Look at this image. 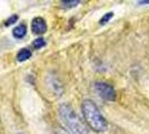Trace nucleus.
Wrapping results in <instances>:
<instances>
[{"label": "nucleus", "mask_w": 149, "mask_h": 134, "mask_svg": "<svg viewBox=\"0 0 149 134\" xmlns=\"http://www.w3.org/2000/svg\"><path fill=\"white\" fill-rule=\"evenodd\" d=\"M81 112L87 125L95 132H106L108 128V122L101 114L98 106L91 100H85L81 104Z\"/></svg>", "instance_id": "nucleus-1"}, {"label": "nucleus", "mask_w": 149, "mask_h": 134, "mask_svg": "<svg viewBox=\"0 0 149 134\" xmlns=\"http://www.w3.org/2000/svg\"><path fill=\"white\" fill-rule=\"evenodd\" d=\"M59 117L63 126L71 134H90L88 126L81 121L74 109L67 103L59 106Z\"/></svg>", "instance_id": "nucleus-2"}, {"label": "nucleus", "mask_w": 149, "mask_h": 134, "mask_svg": "<svg viewBox=\"0 0 149 134\" xmlns=\"http://www.w3.org/2000/svg\"><path fill=\"white\" fill-rule=\"evenodd\" d=\"M95 89H96L97 94L105 101L112 102L116 100V91L110 84L105 83V82H96Z\"/></svg>", "instance_id": "nucleus-3"}, {"label": "nucleus", "mask_w": 149, "mask_h": 134, "mask_svg": "<svg viewBox=\"0 0 149 134\" xmlns=\"http://www.w3.org/2000/svg\"><path fill=\"white\" fill-rule=\"evenodd\" d=\"M31 29H32L33 34H37V35H41L47 32V24L44 18H41V17L33 18L32 22H31Z\"/></svg>", "instance_id": "nucleus-4"}, {"label": "nucleus", "mask_w": 149, "mask_h": 134, "mask_svg": "<svg viewBox=\"0 0 149 134\" xmlns=\"http://www.w3.org/2000/svg\"><path fill=\"white\" fill-rule=\"evenodd\" d=\"M27 34V27L26 25L21 24V25H18L17 27H15L13 29V36L17 39H21L24 38Z\"/></svg>", "instance_id": "nucleus-5"}, {"label": "nucleus", "mask_w": 149, "mask_h": 134, "mask_svg": "<svg viewBox=\"0 0 149 134\" xmlns=\"http://www.w3.org/2000/svg\"><path fill=\"white\" fill-rule=\"evenodd\" d=\"M31 51L28 48H22L21 51H18L17 54V60L18 62H26L27 59H29L31 57Z\"/></svg>", "instance_id": "nucleus-6"}, {"label": "nucleus", "mask_w": 149, "mask_h": 134, "mask_svg": "<svg viewBox=\"0 0 149 134\" xmlns=\"http://www.w3.org/2000/svg\"><path fill=\"white\" fill-rule=\"evenodd\" d=\"M112 17H113V13H112V11H109V13H105V15H104V16L100 18L99 25H101V26L106 25L107 22H109V21H110V19H111Z\"/></svg>", "instance_id": "nucleus-7"}, {"label": "nucleus", "mask_w": 149, "mask_h": 134, "mask_svg": "<svg viewBox=\"0 0 149 134\" xmlns=\"http://www.w3.org/2000/svg\"><path fill=\"white\" fill-rule=\"evenodd\" d=\"M79 0H71V1H61V5L66 8H74L79 5Z\"/></svg>", "instance_id": "nucleus-8"}, {"label": "nucleus", "mask_w": 149, "mask_h": 134, "mask_svg": "<svg viewBox=\"0 0 149 134\" xmlns=\"http://www.w3.org/2000/svg\"><path fill=\"white\" fill-rule=\"evenodd\" d=\"M46 43H45V40L42 38H38L36 40H33V43H32V46H33V48H36V49H40V48H42Z\"/></svg>", "instance_id": "nucleus-9"}, {"label": "nucleus", "mask_w": 149, "mask_h": 134, "mask_svg": "<svg viewBox=\"0 0 149 134\" xmlns=\"http://www.w3.org/2000/svg\"><path fill=\"white\" fill-rule=\"evenodd\" d=\"M17 19H18V16H13V17H10L9 19L6 21V26H10V25H13V24H15L16 21H17Z\"/></svg>", "instance_id": "nucleus-10"}, {"label": "nucleus", "mask_w": 149, "mask_h": 134, "mask_svg": "<svg viewBox=\"0 0 149 134\" xmlns=\"http://www.w3.org/2000/svg\"><path fill=\"white\" fill-rule=\"evenodd\" d=\"M138 5H149V0H143V1H138Z\"/></svg>", "instance_id": "nucleus-11"}, {"label": "nucleus", "mask_w": 149, "mask_h": 134, "mask_svg": "<svg viewBox=\"0 0 149 134\" xmlns=\"http://www.w3.org/2000/svg\"><path fill=\"white\" fill-rule=\"evenodd\" d=\"M59 134H69L67 132H65V131H61V132H59Z\"/></svg>", "instance_id": "nucleus-12"}]
</instances>
